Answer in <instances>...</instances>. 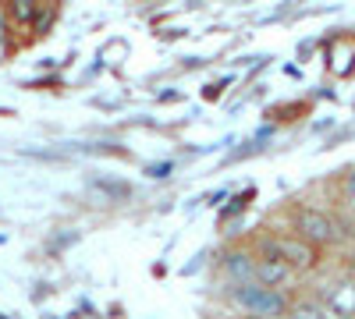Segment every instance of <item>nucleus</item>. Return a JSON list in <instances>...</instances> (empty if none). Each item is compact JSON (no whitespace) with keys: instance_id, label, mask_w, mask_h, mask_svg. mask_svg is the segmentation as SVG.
<instances>
[{"instance_id":"nucleus-2","label":"nucleus","mask_w":355,"mask_h":319,"mask_svg":"<svg viewBox=\"0 0 355 319\" xmlns=\"http://www.w3.org/2000/svg\"><path fill=\"white\" fill-rule=\"evenodd\" d=\"M288 220H291L295 235L306 238V241H313L316 248H334V245H341L338 213H331V210H320V206H306V202H299V206H291Z\"/></svg>"},{"instance_id":"nucleus-8","label":"nucleus","mask_w":355,"mask_h":319,"mask_svg":"<svg viewBox=\"0 0 355 319\" xmlns=\"http://www.w3.org/2000/svg\"><path fill=\"white\" fill-rule=\"evenodd\" d=\"M252 199H256V188H245V192H239V195H234L231 202H227V206H220V224H227V220H234V217H242L249 206H252Z\"/></svg>"},{"instance_id":"nucleus-3","label":"nucleus","mask_w":355,"mask_h":319,"mask_svg":"<svg viewBox=\"0 0 355 319\" xmlns=\"http://www.w3.org/2000/svg\"><path fill=\"white\" fill-rule=\"evenodd\" d=\"M274 235V248L277 255L284 259V263L295 270V273H313L320 266V259H323V248H316L313 241L299 238L295 230H270Z\"/></svg>"},{"instance_id":"nucleus-10","label":"nucleus","mask_w":355,"mask_h":319,"mask_svg":"<svg viewBox=\"0 0 355 319\" xmlns=\"http://www.w3.org/2000/svg\"><path fill=\"white\" fill-rule=\"evenodd\" d=\"M341 202H345L348 213H355V167H348L345 178H341Z\"/></svg>"},{"instance_id":"nucleus-7","label":"nucleus","mask_w":355,"mask_h":319,"mask_svg":"<svg viewBox=\"0 0 355 319\" xmlns=\"http://www.w3.org/2000/svg\"><path fill=\"white\" fill-rule=\"evenodd\" d=\"M57 15H61V0H43V8H40L36 21L28 25V33H33V39H43V36H50V28L57 25Z\"/></svg>"},{"instance_id":"nucleus-12","label":"nucleus","mask_w":355,"mask_h":319,"mask_svg":"<svg viewBox=\"0 0 355 319\" xmlns=\"http://www.w3.org/2000/svg\"><path fill=\"white\" fill-rule=\"evenodd\" d=\"M11 33H15V25H11V18L4 15V8H0V46L11 43Z\"/></svg>"},{"instance_id":"nucleus-5","label":"nucleus","mask_w":355,"mask_h":319,"mask_svg":"<svg viewBox=\"0 0 355 319\" xmlns=\"http://www.w3.org/2000/svg\"><path fill=\"white\" fill-rule=\"evenodd\" d=\"M295 277V273L281 255H256V280H263V284H274V287H288Z\"/></svg>"},{"instance_id":"nucleus-11","label":"nucleus","mask_w":355,"mask_h":319,"mask_svg":"<svg viewBox=\"0 0 355 319\" xmlns=\"http://www.w3.org/2000/svg\"><path fill=\"white\" fill-rule=\"evenodd\" d=\"M171 170H174V160H164V163H150V167H146V178H153V181H164V178H171Z\"/></svg>"},{"instance_id":"nucleus-15","label":"nucleus","mask_w":355,"mask_h":319,"mask_svg":"<svg viewBox=\"0 0 355 319\" xmlns=\"http://www.w3.org/2000/svg\"><path fill=\"white\" fill-rule=\"evenodd\" d=\"M185 28H171V33H160V39H182Z\"/></svg>"},{"instance_id":"nucleus-13","label":"nucleus","mask_w":355,"mask_h":319,"mask_svg":"<svg viewBox=\"0 0 355 319\" xmlns=\"http://www.w3.org/2000/svg\"><path fill=\"white\" fill-rule=\"evenodd\" d=\"M224 85H227V78H224V82H210V85H206V93H202V96H206V100H217V96L224 93Z\"/></svg>"},{"instance_id":"nucleus-17","label":"nucleus","mask_w":355,"mask_h":319,"mask_svg":"<svg viewBox=\"0 0 355 319\" xmlns=\"http://www.w3.org/2000/svg\"><path fill=\"white\" fill-rule=\"evenodd\" d=\"M348 273H352V277H355V248H352V252H348Z\"/></svg>"},{"instance_id":"nucleus-14","label":"nucleus","mask_w":355,"mask_h":319,"mask_svg":"<svg viewBox=\"0 0 355 319\" xmlns=\"http://www.w3.org/2000/svg\"><path fill=\"white\" fill-rule=\"evenodd\" d=\"M178 100H182V93H174V89L160 93V103H178Z\"/></svg>"},{"instance_id":"nucleus-6","label":"nucleus","mask_w":355,"mask_h":319,"mask_svg":"<svg viewBox=\"0 0 355 319\" xmlns=\"http://www.w3.org/2000/svg\"><path fill=\"white\" fill-rule=\"evenodd\" d=\"M0 8H4V15L11 18L15 28H28V25L36 21L43 0H0Z\"/></svg>"},{"instance_id":"nucleus-9","label":"nucleus","mask_w":355,"mask_h":319,"mask_svg":"<svg viewBox=\"0 0 355 319\" xmlns=\"http://www.w3.org/2000/svg\"><path fill=\"white\" fill-rule=\"evenodd\" d=\"M93 192H100L107 202H128L132 199V185H125V181H93Z\"/></svg>"},{"instance_id":"nucleus-4","label":"nucleus","mask_w":355,"mask_h":319,"mask_svg":"<svg viewBox=\"0 0 355 319\" xmlns=\"http://www.w3.org/2000/svg\"><path fill=\"white\" fill-rule=\"evenodd\" d=\"M217 263H220V277L227 287L256 280V248L252 245H227Z\"/></svg>"},{"instance_id":"nucleus-16","label":"nucleus","mask_w":355,"mask_h":319,"mask_svg":"<svg viewBox=\"0 0 355 319\" xmlns=\"http://www.w3.org/2000/svg\"><path fill=\"white\" fill-rule=\"evenodd\" d=\"M206 199H210V206H217V202H224V199H227V192H214V195H206Z\"/></svg>"},{"instance_id":"nucleus-1","label":"nucleus","mask_w":355,"mask_h":319,"mask_svg":"<svg viewBox=\"0 0 355 319\" xmlns=\"http://www.w3.org/2000/svg\"><path fill=\"white\" fill-rule=\"evenodd\" d=\"M227 305L249 312V316H288L291 312V295L288 287H274V284H263V280H245V284H231L224 291Z\"/></svg>"}]
</instances>
